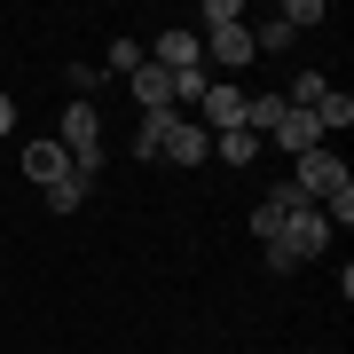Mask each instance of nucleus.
<instances>
[{"label": "nucleus", "instance_id": "nucleus-9", "mask_svg": "<svg viewBox=\"0 0 354 354\" xmlns=\"http://www.w3.org/2000/svg\"><path fill=\"white\" fill-rule=\"evenodd\" d=\"M197 111L213 118V127H205V134H228V127H244V87H213V95L197 102Z\"/></svg>", "mask_w": 354, "mask_h": 354}, {"label": "nucleus", "instance_id": "nucleus-17", "mask_svg": "<svg viewBox=\"0 0 354 354\" xmlns=\"http://www.w3.org/2000/svg\"><path fill=\"white\" fill-rule=\"evenodd\" d=\"M228 24H244V0H213L205 8V32H228Z\"/></svg>", "mask_w": 354, "mask_h": 354}, {"label": "nucleus", "instance_id": "nucleus-10", "mask_svg": "<svg viewBox=\"0 0 354 354\" xmlns=\"http://www.w3.org/2000/svg\"><path fill=\"white\" fill-rule=\"evenodd\" d=\"M252 32H244V24H228V32H213V64H228V71H244V64H252Z\"/></svg>", "mask_w": 354, "mask_h": 354}, {"label": "nucleus", "instance_id": "nucleus-8", "mask_svg": "<svg viewBox=\"0 0 354 354\" xmlns=\"http://www.w3.org/2000/svg\"><path fill=\"white\" fill-rule=\"evenodd\" d=\"M127 87H134V102H142V118H150V111H174V71L142 64V71L127 79Z\"/></svg>", "mask_w": 354, "mask_h": 354}, {"label": "nucleus", "instance_id": "nucleus-1", "mask_svg": "<svg viewBox=\"0 0 354 354\" xmlns=\"http://www.w3.org/2000/svg\"><path fill=\"white\" fill-rule=\"evenodd\" d=\"M142 158H174V165H205L213 158V134H205V118H181V111H150L134 134Z\"/></svg>", "mask_w": 354, "mask_h": 354}, {"label": "nucleus", "instance_id": "nucleus-16", "mask_svg": "<svg viewBox=\"0 0 354 354\" xmlns=\"http://www.w3.org/2000/svg\"><path fill=\"white\" fill-rule=\"evenodd\" d=\"M142 64H150V55H142V39H111V71H127V79H134Z\"/></svg>", "mask_w": 354, "mask_h": 354}, {"label": "nucleus", "instance_id": "nucleus-18", "mask_svg": "<svg viewBox=\"0 0 354 354\" xmlns=\"http://www.w3.org/2000/svg\"><path fill=\"white\" fill-rule=\"evenodd\" d=\"M8 127H16V102H8V95H0V134H8Z\"/></svg>", "mask_w": 354, "mask_h": 354}, {"label": "nucleus", "instance_id": "nucleus-12", "mask_svg": "<svg viewBox=\"0 0 354 354\" xmlns=\"http://www.w3.org/2000/svg\"><path fill=\"white\" fill-rule=\"evenodd\" d=\"M307 118L323 127V142H330V134H346V127H354V95H339V87H330V95H323V102H315Z\"/></svg>", "mask_w": 354, "mask_h": 354}, {"label": "nucleus", "instance_id": "nucleus-6", "mask_svg": "<svg viewBox=\"0 0 354 354\" xmlns=\"http://www.w3.org/2000/svg\"><path fill=\"white\" fill-rule=\"evenodd\" d=\"M276 142L299 158V150H315V142H323V127H315L307 111H291V102H283V118H276V134H268V150H276Z\"/></svg>", "mask_w": 354, "mask_h": 354}, {"label": "nucleus", "instance_id": "nucleus-14", "mask_svg": "<svg viewBox=\"0 0 354 354\" xmlns=\"http://www.w3.org/2000/svg\"><path fill=\"white\" fill-rule=\"evenodd\" d=\"M79 205H87V181H79V174L48 181V213H79Z\"/></svg>", "mask_w": 354, "mask_h": 354}, {"label": "nucleus", "instance_id": "nucleus-3", "mask_svg": "<svg viewBox=\"0 0 354 354\" xmlns=\"http://www.w3.org/2000/svg\"><path fill=\"white\" fill-rule=\"evenodd\" d=\"M55 142H64L71 174H79V181H95V165H102V118H95V102H87V95L64 111V134H55Z\"/></svg>", "mask_w": 354, "mask_h": 354}, {"label": "nucleus", "instance_id": "nucleus-15", "mask_svg": "<svg viewBox=\"0 0 354 354\" xmlns=\"http://www.w3.org/2000/svg\"><path fill=\"white\" fill-rule=\"evenodd\" d=\"M276 16H283V32L299 39L307 24H323V0H291V8H276Z\"/></svg>", "mask_w": 354, "mask_h": 354}, {"label": "nucleus", "instance_id": "nucleus-11", "mask_svg": "<svg viewBox=\"0 0 354 354\" xmlns=\"http://www.w3.org/2000/svg\"><path fill=\"white\" fill-rule=\"evenodd\" d=\"M24 174H32V181H64V174H71L64 142H32V150H24Z\"/></svg>", "mask_w": 354, "mask_h": 354}, {"label": "nucleus", "instance_id": "nucleus-5", "mask_svg": "<svg viewBox=\"0 0 354 354\" xmlns=\"http://www.w3.org/2000/svg\"><path fill=\"white\" fill-rule=\"evenodd\" d=\"M299 205H307V197H299V189H291V181H276V189H268V197L252 205V228H260V244H268V236H276V228H283L291 213H299Z\"/></svg>", "mask_w": 354, "mask_h": 354}, {"label": "nucleus", "instance_id": "nucleus-7", "mask_svg": "<svg viewBox=\"0 0 354 354\" xmlns=\"http://www.w3.org/2000/svg\"><path fill=\"white\" fill-rule=\"evenodd\" d=\"M158 71H189V64H205V39L197 32H158V55H150Z\"/></svg>", "mask_w": 354, "mask_h": 354}, {"label": "nucleus", "instance_id": "nucleus-13", "mask_svg": "<svg viewBox=\"0 0 354 354\" xmlns=\"http://www.w3.org/2000/svg\"><path fill=\"white\" fill-rule=\"evenodd\" d=\"M213 150H221L228 165H252V158L268 150V142H260V134H244V127H228V134H213Z\"/></svg>", "mask_w": 354, "mask_h": 354}, {"label": "nucleus", "instance_id": "nucleus-2", "mask_svg": "<svg viewBox=\"0 0 354 354\" xmlns=\"http://www.w3.org/2000/svg\"><path fill=\"white\" fill-rule=\"evenodd\" d=\"M323 244H330V221L315 213V205H299V213H291L276 236H268V268H276V276H291V268H307Z\"/></svg>", "mask_w": 354, "mask_h": 354}, {"label": "nucleus", "instance_id": "nucleus-4", "mask_svg": "<svg viewBox=\"0 0 354 354\" xmlns=\"http://www.w3.org/2000/svg\"><path fill=\"white\" fill-rule=\"evenodd\" d=\"M291 189H299L307 205H315V197H339V189H346V165H339V150H330V142L299 150V174H291Z\"/></svg>", "mask_w": 354, "mask_h": 354}]
</instances>
